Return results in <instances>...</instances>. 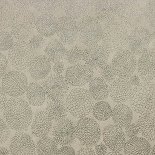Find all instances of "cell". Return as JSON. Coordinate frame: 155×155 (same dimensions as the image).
<instances>
[{"label":"cell","instance_id":"bcb514c9","mask_svg":"<svg viewBox=\"0 0 155 155\" xmlns=\"http://www.w3.org/2000/svg\"><path fill=\"white\" fill-rule=\"evenodd\" d=\"M125 133L127 136L130 137H134L139 134V130L136 124H131L125 128Z\"/></svg>","mask_w":155,"mask_h":155},{"label":"cell","instance_id":"816d5d0a","mask_svg":"<svg viewBox=\"0 0 155 155\" xmlns=\"http://www.w3.org/2000/svg\"><path fill=\"white\" fill-rule=\"evenodd\" d=\"M6 102L7 97L5 93L4 92L1 87L0 86V112L3 110Z\"/></svg>","mask_w":155,"mask_h":155},{"label":"cell","instance_id":"4fadbf2b","mask_svg":"<svg viewBox=\"0 0 155 155\" xmlns=\"http://www.w3.org/2000/svg\"><path fill=\"white\" fill-rule=\"evenodd\" d=\"M152 33L144 26L138 25L131 30L128 35V47L135 56H140L151 44Z\"/></svg>","mask_w":155,"mask_h":155},{"label":"cell","instance_id":"11a10c76","mask_svg":"<svg viewBox=\"0 0 155 155\" xmlns=\"http://www.w3.org/2000/svg\"><path fill=\"white\" fill-rule=\"evenodd\" d=\"M151 43L153 47V48L155 49V31L152 33V39Z\"/></svg>","mask_w":155,"mask_h":155},{"label":"cell","instance_id":"83f0119b","mask_svg":"<svg viewBox=\"0 0 155 155\" xmlns=\"http://www.w3.org/2000/svg\"><path fill=\"white\" fill-rule=\"evenodd\" d=\"M133 114L131 108L127 105L117 104L112 109L111 117L114 125L124 128L131 124Z\"/></svg>","mask_w":155,"mask_h":155},{"label":"cell","instance_id":"b9f144b4","mask_svg":"<svg viewBox=\"0 0 155 155\" xmlns=\"http://www.w3.org/2000/svg\"><path fill=\"white\" fill-rule=\"evenodd\" d=\"M14 38L7 31H0V51L8 50L14 44Z\"/></svg>","mask_w":155,"mask_h":155},{"label":"cell","instance_id":"c3c4849f","mask_svg":"<svg viewBox=\"0 0 155 155\" xmlns=\"http://www.w3.org/2000/svg\"><path fill=\"white\" fill-rule=\"evenodd\" d=\"M96 154L97 155H105L107 151V147L104 142H101L95 146Z\"/></svg>","mask_w":155,"mask_h":155},{"label":"cell","instance_id":"db71d44e","mask_svg":"<svg viewBox=\"0 0 155 155\" xmlns=\"http://www.w3.org/2000/svg\"><path fill=\"white\" fill-rule=\"evenodd\" d=\"M0 155H10V153L7 148L0 146Z\"/></svg>","mask_w":155,"mask_h":155},{"label":"cell","instance_id":"30bf717a","mask_svg":"<svg viewBox=\"0 0 155 155\" xmlns=\"http://www.w3.org/2000/svg\"><path fill=\"white\" fill-rule=\"evenodd\" d=\"M111 65L117 76L128 79L136 70L137 60L136 56L130 51L124 49L115 53Z\"/></svg>","mask_w":155,"mask_h":155},{"label":"cell","instance_id":"7bdbcfd3","mask_svg":"<svg viewBox=\"0 0 155 155\" xmlns=\"http://www.w3.org/2000/svg\"><path fill=\"white\" fill-rule=\"evenodd\" d=\"M10 133V130L7 122L0 117V144H2L8 140Z\"/></svg>","mask_w":155,"mask_h":155},{"label":"cell","instance_id":"8fae6325","mask_svg":"<svg viewBox=\"0 0 155 155\" xmlns=\"http://www.w3.org/2000/svg\"><path fill=\"white\" fill-rule=\"evenodd\" d=\"M28 81L26 75L22 71L12 70L5 73L2 79L1 88L8 95L17 97L26 91Z\"/></svg>","mask_w":155,"mask_h":155},{"label":"cell","instance_id":"60d3db41","mask_svg":"<svg viewBox=\"0 0 155 155\" xmlns=\"http://www.w3.org/2000/svg\"><path fill=\"white\" fill-rule=\"evenodd\" d=\"M99 78L105 81L106 83L112 82L117 76L114 73L111 65L107 64L98 69Z\"/></svg>","mask_w":155,"mask_h":155},{"label":"cell","instance_id":"ab89813d","mask_svg":"<svg viewBox=\"0 0 155 155\" xmlns=\"http://www.w3.org/2000/svg\"><path fill=\"white\" fill-rule=\"evenodd\" d=\"M143 16L147 24L155 29V0L146 2L143 8Z\"/></svg>","mask_w":155,"mask_h":155},{"label":"cell","instance_id":"6da1fadb","mask_svg":"<svg viewBox=\"0 0 155 155\" xmlns=\"http://www.w3.org/2000/svg\"><path fill=\"white\" fill-rule=\"evenodd\" d=\"M3 116L9 128L17 132L27 130L33 119L30 104L20 97H12L7 101L3 109Z\"/></svg>","mask_w":155,"mask_h":155},{"label":"cell","instance_id":"cb8c5ba5","mask_svg":"<svg viewBox=\"0 0 155 155\" xmlns=\"http://www.w3.org/2000/svg\"><path fill=\"white\" fill-rule=\"evenodd\" d=\"M53 123L52 120L44 111H38L35 116L31 122V131L32 134L36 137H43L51 131Z\"/></svg>","mask_w":155,"mask_h":155},{"label":"cell","instance_id":"f907efd6","mask_svg":"<svg viewBox=\"0 0 155 155\" xmlns=\"http://www.w3.org/2000/svg\"><path fill=\"white\" fill-rule=\"evenodd\" d=\"M76 155H97L95 151L90 147H85L81 148Z\"/></svg>","mask_w":155,"mask_h":155},{"label":"cell","instance_id":"3957f363","mask_svg":"<svg viewBox=\"0 0 155 155\" xmlns=\"http://www.w3.org/2000/svg\"><path fill=\"white\" fill-rule=\"evenodd\" d=\"M128 35V29L115 20L103 27L102 45L110 52H117L127 45Z\"/></svg>","mask_w":155,"mask_h":155},{"label":"cell","instance_id":"9f6ffc18","mask_svg":"<svg viewBox=\"0 0 155 155\" xmlns=\"http://www.w3.org/2000/svg\"><path fill=\"white\" fill-rule=\"evenodd\" d=\"M105 155H123L120 153H116V152H109L108 153L106 154Z\"/></svg>","mask_w":155,"mask_h":155},{"label":"cell","instance_id":"d6a6232c","mask_svg":"<svg viewBox=\"0 0 155 155\" xmlns=\"http://www.w3.org/2000/svg\"><path fill=\"white\" fill-rule=\"evenodd\" d=\"M46 113L51 120L58 122L65 118L67 109L63 101L49 100L46 105Z\"/></svg>","mask_w":155,"mask_h":155},{"label":"cell","instance_id":"ac0fdd59","mask_svg":"<svg viewBox=\"0 0 155 155\" xmlns=\"http://www.w3.org/2000/svg\"><path fill=\"white\" fill-rule=\"evenodd\" d=\"M95 1L73 0L65 1L63 10L65 16L74 20H81L91 16L94 12Z\"/></svg>","mask_w":155,"mask_h":155},{"label":"cell","instance_id":"1f68e13d","mask_svg":"<svg viewBox=\"0 0 155 155\" xmlns=\"http://www.w3.org/2000/svg\"><path fill=\"white\" fill-rule=\"evenodd\" d=\"M89 93L95 101L106 99L109 94L107 84L99 77L93 78L89 82Z\"/></svg>","mask_w":155,"mask_h":155},{"label":"cell","instance_id":"9c48e42d","mask_svg":"<svg viewBox=\"0 0 155 155\" xmlns=\"http://www.w3.org/2000/svg\"><path fill=\"white\" fill-rule=\"evenodd\" d=\"M35 58L27 41H16L8 50L7 58L10 65L18 71L28 68Z\"/></svg>","mask_w":155,"mask_h":155},{"label":"cell","instance_id":"ffe728a7","mask_svg":"<svg viewBox=\"0 0 155 155\" xmlns=\"http://www.w3.org/2000/svg\"><path fill=\"white\" fill-rule=\"evenodd\" d=\"M56 35L64 45H71L78 38V22L67 16L58 18Z\"/></svg>","mask_w":155,"mask_h":155},{"label":"cell","instance_id":"f1b7e54d","mask_svg":"<svg viewBox=\"0 0 155 155\" xmlns=\"http://www.w3.org/2000/svg\"><path fill=\"white\" fill-rule=\"evenodd\" d=\"M66 51L65 46L56 38L50 39L44 48L45 56L53 63L61 61L65 58Z\"/></svg>","mask_w":155,"mask_h":155},{"label":"cell","instance_id":"277c9868","mask_svg":"<svg viewBox=\"0 0 155 155\" xmlns=\"http://www.w3.org/2000/svg\"><path fill=\"white\" fill-rule=\"evenodd\" d=\"M65 105L67 111L76 118L88 115L94 106V99L85 88L78 87L70 90L66 96Z\"/></svg>","mask_w":155,"mask_h":155},{"label":"cell","instance_id":"4316f807","mask_svg":"<svg viewBox=\"0 0 155 155\" xmlns=\"http://www.w3.org/2000/svg\"><path fill=\"white\" fill-rule=\"evenodd\" d=\"M151 146L143 137H134L126 142L124 147V155H150Z\"/></svg>","mask_w":155,"mask_h":155},{"label":"cell","instance_id":"d6986e66","mask_svg":"<svg viewBox=\"0 0 155 155\" xmlns=\"http://www.w3.org/2000/svg\"><path fill=\"white\" fill-rule=\"evenodd\" d=\"M103 140L107 148L112 152L120 153L126 143V136L122 128L116 125H107L102 131Z\"/></svg>","mask_w":155,"mask_h":155},{"label":"cell","instance_id":"9a60e30c","mask_svg":"<svg viewBox=\"0 0 155 155\" xmlns=\"http://www.w3.org/2000/svg\"><path fill=\"white\" fill-rule=\"evenodd\" d=\"M109 58L110 51L102 45L97 44L83 50L82 60L93 70L99 69L107 64Z\"/></svg>","mask_w":155,"mask_h":155},{"label":"cell","instance_id":"603a6c76","mask_svg":"<svg viewBox=\"0 0 155 155\" xmlns=\"http://www.w3.org/2000/svg\"><path fill=\"white\" fill-rule=\"evenodd\" d=\"M132 87L128 79L116 78L108 87L109 94L113 102L123 103L130 97Z\"/></svg>","mask_w":155,"mask_h":155},{"label":"cell","instance_id":"6f0895ef","mask_svg":"<svg viewBox=\"0 0 155 155\" xmlns=\"http://www.w3.org/2000/svg\"><path fill=\"white\" fill-rule=\"evenodd\" d=\"M150 155H155V145L151 148Z\"/></svg>","mask_w":155,"mask_h":155},{"label":"cell","instance_id":"d590c367","mask_svg":"<svg viewBox=\"0 0 155 155\" xmlns=\"http://www.w3.org/2000/svg\"><path fill=\"white\" fill-rule=\"evenodd\" d=\"M58 143L49 136L40 138L36 145L38 155H56Z\"/></svg>","mask_w":155,"mask_h":155},{"label":"cell","instance_id":"44dd1931","mask_svg":"<svg viewBox=\"0 0 155 155\" xmlns=\"http://www.w3.org/2000/svg\"><path fill=\"white\" fill-rule=\"evenodd\" d=\"M36 145L29 134L17 132L10 140L11 155H36Z\"/></svg>","mask_w":155,"mask_h":155},{"label":"cell","instance_id":"7c38bea8","mask_svg":"<svg viewBox=\"0 0 155 155\" xmlns=\"http://www.w3.org/2000/svg\"><path fill=\"white\" fill-rule=\"evenodd\" d=\"M46 97L51 101H63L67 96L69 86L62 74H51L41 83Z\"/></svg>","mask_w":155,"mask_h":155},{"label":"cell","instance_id":"e0dca14e","mask_svg":"<svg viewBox=\"0 0 155 155\" xmlns=\"http://www.w3.org/2000/svg\"><path fill=\"white\" fill-rule=\"evenodd\" d=\"M93 70L85 64H78L68 67L65 79L68 85L82 87L89 83L93 78Z\"/></svg>","mask_w":155,"mask_h":155},{"label":"cell","instance_id":"8992f818","mask_svg":"<svg viewBox=\"0 0 155 155\" xmlns=\"http://www.w3.org/2000/svg\"><path fill=\"white\" fill-rule=\"evenodd\" d=\"M142 2L135 0L119 1L117 19L127 29L139 25L143 16Z\"/></svg>","mask_w":155,"mask_h":155},{"label":"cell","instance_id":"2e32d148","mask_svg":"<svg viewBox=\"0 0 155 155\" xmlns=\"http://www.w3.org/2000/svg\"><path fill=\"white\" fill-rule=\"evenodd\" d=\"M137 67L139 76L143 82L155 81V49L145 48L140 54Z\"/></svg>","mask_w":155,"mask_h":155},{"label":"cell","instance_id":"f546056e","mask_svg":"<svg viewBox=\"0 0 155 155\" xmlns=\"http://www.w3.org/2000/svg\"><path fill=\"white\" fill-rule=\"evenodd\" d=\"M139 132L148 141L155 142V115L144 114L138 118L136 123Z\"/></svg>","mask_w":155,"mask_h":155},{"label":"cell","instance_id":"4dcf8cb0","mask_svg":"<svg viewBox=\"0 0 155 155\" xmlns=\"http://www.w3.org/2000/svg\"><path fill=\"white\" fill-rule=\"evenodd\" d=\"M25 93L28 103L30 105L32 106H41L44 104L46 95L43 87L38 83H30Z\"/></svg>","mask_w":155,"mask_h":155},{"label":"cell","instance_id":"836d02e7","mask_svg":"<svg viewBox=\"0 0 155 155\" xmlns=\"http://www.w3.org/2000/svg\"><path fill=\"white\" fill-rule=\"evenodd\" d=\"M13 6L7 1L0 0V31L10 27L15 15Z\"/></svg>","mask_w":155,"mask_h":155},{"label":"cell","instance_id":"e575fe53","mask_svg":"<svg viewBox=\"0 0 155 155\" xmlns=\"http://www.w3.org/2000/svg\"><path fill=\"white\" fill-rule=\"evenodd\" d=\"M65 1L42 0L31 1L32 7L37 11L44 13L52 14L61 9H63Z\"/></svg>","mask_w":155,"mask_h":155},{"label":"cell","instance_id":"5bb4252c","mask_svg":"<svg viewBox=\"0 0 155 155\" xmlns=\"http://www.w3.org/2000/svg\"><path fill=\"white\" fill-rule=\"evenodd\" d=\"M52 135L58 144L62 147L70 146L76 139L75 125L71 120L65 118L54 125Z\"/></svg>","mask_w":155,"mask_h":155},{"label":"cell","instance_id":"d4e9b609","mask_svg":"<svg viewBox=\"0 0 155 155\" xmlns=\"http://www.w3.org/2000/svg\"><path fill=\"white\" fill-rule=\"evenodd\" d=\"M58 25V18L53 14H41L36 20V29L45 37H51L56 33Z\"/></svg>","mask_w":155,"mask_h":155},{"label":"cell","instance_id":"ba28073f","mask_svg":"<svg viewBox=\"0 0 155 155\" xmlns=\"http://www.w3.org/2000/svg\"><path fill=\"white\" fill-rule=\"evenodd\" d=\"M75 130L76 138L86 147L94 146L101 139L100 126L92 118L84 117L79 119L75 125Z\"/></svg>","mask_w":155,"mask_h":155},{"label":"cell","instance_id":"f6af8a7d","mask_svg":"<svg viewBox=\"0 0 155 155\" xmlns=\"http://www.w3.org/2000/svg\"><path fill=\"white\" fill-rule=\"evenodd\" d=\"M7 66V58L4 54L0 52V80H1L5 74Z\"/></svg>","mask_w":155,"mask_h":155},{"label":"cell","instance_id":"74e56055","mask_svg":"<svg viewBox=\"0 0 155 155\" xmlns=\"http://www.w3.org/2000/svg\"><path fill=\"white\" fill-rule=\"evenodd\" d=\"M27 42L33 54L37 56L43 51L47 43L44 36L39 34L33 35Z\"/></svg>","mask_w":155,"mask_h":155},{"label":"cell","instance_id":"5b68a950","mask_svg":"<svg viewBox=\"0 0 155 155\" xmlns=\"http://www.w3.org/2000/svg\"><path fill=\"white\" fill-rule=\"evenodd\" d=\"M36 18L30 10L17 12L10 26V33L18 41H26L33 35L36 28Z\"/></svg>","mask_w":155,"mask_h":155},{"label":"cell","instance_id":"681fc988","mask_svg":"<svg viewBox=\"0 0 155 155\" xmlns=\"http://www.w3.org/2000/svg\"><path fill=\"white\" fill-rule=\"evenodd\" d=\"M64 64L62 61H59L54 64L53 66V70L55 74H61L64 71Z\"/></svg>","mask_w":155,"mask_h":155},{"label":"cell","instance_id":"7dc6e473","mask_svg":"<svg viewBox=\"0 0 155 155\" xmlns=\"http://www.w3.org/2000/svg\"><path fill=\"white\" fill-rule=\"evenodd\" d=\"M56 155H76V153L71 147L63 146L58 150Z\"/></svg>","mask_w":155,"mask_h":155},{"label":"cell","instance_id":"8d00e7d4","mask_svg":"<svg viewBox=\"0 0 155 155\" xmlns=\"http://www.w3.org/2000/svg\"><path fill=\"white\" fill-rule=\"evenodd\" d=\"M92 113L94 117L100 121L108 120L111 117L112 109L110 104L104 101H99L94 104Z\"/></svg>","mask_w":155,"mask_h":155},{"label":"cell","instance_id":"52a82bcc","mask_svg":"<svg viewBox=\"0 0 155 155\" xmlns=\"http://www.w3.org/2000/svg\"><path fill=\"white\" fill-rule=\"evenodd\" d=\"M78 33L79 41L87 47L97 44L103 34L102 24L93 16L83 18L78 22Z\"/></svg>","mask_w":155,"mask_h":155},{"label":"cell","instance_id":"7a4b0ae2","mask_svg":"<svg viewBox=\"0 0 155 155\" xmlns=\"http://www.w3.org/2000/svg\"><path fill=\"white\" fill-rule=\"evenodd\" d=\"M132 110L142 115L155 113V83L143 82L134 87L130 97Z\"/></svg>","mask_w":155,"mask_h":155},{"label":"cell","instance_id":"f5cc1de1","mask_svg":"<svg viewBox=\"0 0 155 155\" xmlns=\"http://www.w3.org/2000/svg\"><path fill=\"white\" fill-rule=\"evenodd\" d=\"M128 79L131 86L133 85V86L136 87V86L138 85L140 82V79L139 76L136 74L131 75Z\"/></svg>","mask_w":155,"mask_h":155},{"label":"cell","instance_id":"484cf974","mask_svg":"<svg viewBox=\"0 0 155 155\" xmlns=\"http://www.w3.org/2000/svg\"><path fill=\"white\" fill-rule=\"evenodd\" d=\"M28 67L30 74L34 79H44L51 71V62L45 55H38L35 56Z\"/></svg>","mask_w":155,"mask_h":155},{"label":"cell","instance_id":"f35d334b","mask_svg":"<svg viewBox=\"0 0 155 155\" xmlns=\"http://www.w3.org/2000/svg\"><path fill=\"white\" fill-rule=\"evenodd\" d=\"M83 50L78 45H73L67 49L65 58L67 62L72 65L79 64L82 60Z\"/></svg>","mask_w":155,"mask_h":155},{"label":"cell","instance_id":"7402d4cb","mask_svg":"<svg viewBox=\"0 0 155 155\" xmlns=\"http://www.w3.org/2000/svg\"><path fill=\"white\" fill-rule=\"evenodd\" d=\"M119 1L116 0L95 1L94 7L95 18L104 25L117 20Z\"/></svg>","mask_w":155,"mask_h":155},{"label":"cell","instance_id":"ee69618b","mask_svg":"<svg viewBox=\"0 0 155 155\" xmlns=\"http://www.w3.org/2000/svg\"><path fill=\"white\" fill-rule=\"evenodd\" d=\"M11 2L19 11L28 10V9L32 7L31 1H11Z\"/></svg>","mask_w":155,"mask_h":155}]
</instances>
